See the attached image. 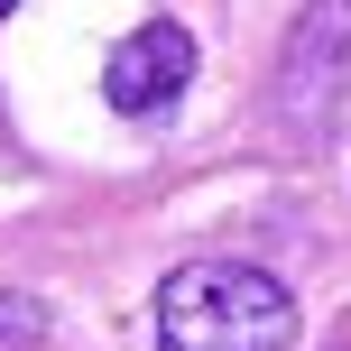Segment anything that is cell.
I'll list each match as a JSON object with an SVG mask.
<instances>
[{
	"mask_svg": "<svg viewBox=\"0 0 351 351\" xmlns=\"http://www.w3.org/2000/svg\"><path fill=\"white\" fill-rule=\"evenodd\" d=\"M10 10H19V0H0V19H10Z\"/></svg>",
	"mask_w": 351,
	"mask_h": 351,
	"instance_id": "5b68a950",
	"label": "cell"
},
{
	"mask_svg": "<svg viewBox=\"0 0 351 351\" xmlns=\"http://www.w3.org/2000/svg\"><path fill=\"white\" fill-rule=\"evenodd\" d=\"M268 102H278V130L305 139V148L342 121V102H351V0H305L296 10V28L278 47V93Z\"/></svg>",
	"mask_w": 351,
	"mask_h": 351,
	"instance_id": "7a4b0ae2",
	"label": "cell"
},
{
	"mask_svg": "<svg viewBox=\"0 0 351 351\" xmlns=\"http://www.w3.org/2000/svg\"><path fill=\"white\" fill-rule=\"evenodd\" d=\"M158 351H296V296L250 259H185L158 278Z\"/></svg>",
	"mask_w": 351,
	"mask_h": 351,
	"instance_id": "6da1fadb",
	"label": "cell"
},
{
	"mask_svg": "<svg viewBox=\"0 0 351 351\" xmlns=\"http://www.w3.org/2000/svg\"><path fill=\"white\" fill-rule=\"evenodd\" d=\"M37 333H47V315H37V296H0V342H19V351H28Z\"/></svg>",
	"mask_w": 351,
	"mask_h": 351,
	"instance_id": "277c9868",
	"label": "cell"
},
{
	"mask_svg": "<svg viewBox=\"0 0 351 351\" xmlns=\"http://www.w3.org/2000/svg\"><path fill=\"white\" fill-rule=\"evenodd\" d=\"M185 84H194V37L176 28V19H148V28H130L121 47H111V65H102L111 111H130V121H148V111L185 102Z\"/></svg>",
	"mask_w": 351,
	"mask_h": 351,
	"instance_id": "3957f363",
	"label": "cell"
}]
</instances>
